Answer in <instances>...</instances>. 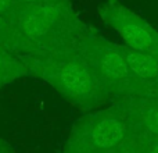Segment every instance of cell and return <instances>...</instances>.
<instances>
[{
    "label": "cell",
    "mask_w": 158,
    "mask_h": 153,
    "mask_svg": "<svg viewBox=\"0 0 158 153\" xmlns=\"http://www.w3.org/2000/svg\"><path fill=\"white\" fill-rule=\"evenodd\" d=\"M154 153H158V149H157V151H156V152H154Z\"/></svg>",
    "instance_id": "cell-2"
},
{
    "label": "cell",
    "mask_w": 158,
    "mask_h": 153,
    "mask_svg": "<svg viewBox=\"0 0 158 153\" xmlns=\"http://www.w3.org/2000/svg\"><path fill=\"white\" fill-rule=\"evenodd\" d=\"M123 138V128L119 123L114 120H107L103 124H98L90 134L92 146L107 149L117 145Z\"/></svg>",
    "instance_id": "cell-1"
}]
</instances>
